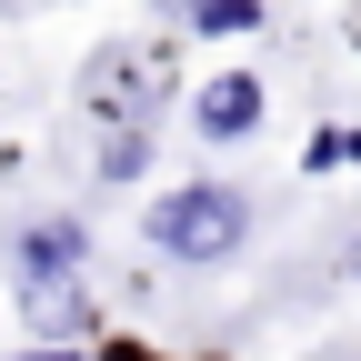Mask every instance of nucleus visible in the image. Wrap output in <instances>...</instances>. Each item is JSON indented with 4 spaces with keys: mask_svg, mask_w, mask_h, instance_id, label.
Masks as SVG:
<instances>
[{
    "mask_svg": "<svg viewBox=\"0 0 361 361\" xmlns=\"http://www.w3.org/2000/svg\"><path fill=\"white\" fill-rule=\"evenodd\" d=\"M20 281L40 311H71V281H80V231L71 221H30L20 231Z\"/></svg>",
    "mask_w": 361,
    "mask_h": 361,
    "instance_id": "obj_2",
    "label": "nucleus"
},
{
    "mask_svg": "<svg viewBox=\"0 0 361 361\" xmlns=\"http://www.w3.org/2000/svg\"><path fill=\"white\" fill-rule=\"evenodd\" d=\"M301 161H311V171H341V161H361V130H341V121H331V130H311V151H301Z\"/></svg>",
    "mask_w": 361,
    "mask_h": 361,
    "instance_id": "obj_4",
    "label": "nucleus"
},
{
    "mask_svg": "<svg viewBox=\"0 0 361 361\" xmlns=\"http://www.w3.org/2000/svg\"><path fill=\"white\" fill-rule=\"evenodd\" d=\"M30 361H71V351H30Z\"/></svg>",
    "mask_w": 361,
    "mask_h": 361,
    "instance_id": "obj_6",
    "label": "nucleus"
},
{
    "mask_svg": "<svg viewBox=\"0 0 361 361\" xmlns=\"http://www.w3.org/2000/svg\"><path fill=\"white\" fill-rule=\"evenodd\" d=\"M261 111H271V101H261V80H251V71H221L201 101H191V121L211 130V141H241V130H261Z\"/></svg>",
    "mask_w": 361,
    "mask_h": 361,
    "instance_id": "obj_3",
    "label": "nucleus"
},
{
    "mask_svg": "<svg viewBox=\"0 0 361 361\" xmlns=\"http://www.w3.org/2000/svg\"><path fill=\"white\" fill-rule=\"evenodd\" d=\"M241 231H251V211H241V191H221V180H180V191L151 201V221H141V241L161 261H231Z\"/></svg>",
    "mask_w": 361,
    "mask_h": 361,
    "instance_id": "obj_1",
    "label": "nucleus"
},
{
    "mask_svg": "<svg viewBox=\"0 0 361 361\" xmlns=\"http://www.w3.org/2000/svg\"><path fill=\"white\" fill-rule=\"evenodd\" d=\"M201 30H261V11H251V0H211Z\"/></svg>",
    "mask_w": 361,
    "mask_h": 361,
    "instance_id": "obj_5",
    "label": "nucleus"
}]
</instances>
